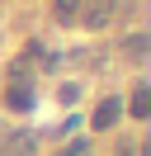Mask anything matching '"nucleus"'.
Returning <instances> with one entry per match:
<instances>
[{
	"label": "nucleus",
	"instance_id": "1a4fd4ad",
	"mask_svg": "<svg viewBox=\"0 0 151 156\" xmlns=\"http://www.w3.org/2000/svg\"><path fill=\"white\" fill-rule=\"evenodd\" d=\"M57 156H90V142H85V137H76V142H66Z\"/></svg>",
	"mask_w": 151,
	"mask_h": 156
},
{
	"label": "nucleus",
	"instance_id": "20e7f679",
	"mask_svg": "<svg viewBox=\"0 0 151 156\" xmlns=\"http://www.w3.org/2000/svg\"><path fill=\"white\" fill-rule=\"evenodd\" d=\"M0 156H38V133L33 128H14L9 137H0Z\"/></svg>",
	"mask_w": 151,
	"mask_h": 156
},
{
	"label": "nucleus",
	"instance_id": "423d86ee",
	"mask_svg": "<svg viewBox=\"0 0 151 156\" xmlns=\"http://www.w3.org/2000/svg\"><path fill=\"white\" fill-rule=\"evenodd\" d=\"M52 19L61 24V29L80 24V0H52Z\"/></svg>",
	"mask_w": 151,
	"mask_h": 156
},
{
	"label": "nucleus",
	"instance_id": "7ed1b4c3",
	"mask_svg": "<svg viewBox=\"0 0 151 156\" xmlns=\"http://www.w3.org/2000/svg\"><path fill=\"white\" fill-rule=\"evenodd\" d=\"M118 118H123V99L118 95H104L99 104H94V114H90V128H94V133H113Z\"/></svg>",
	"mask_w": 151,
	"mask_h": 156
},
{
	"label": "nucleus",
	"instance_id": "0eeeda50",
	"mask_svg": "<svg viewBox=\"0 0 151 156\" xmlns=\"http://www.w3.org/2000/svg\"><path fill=\"white\" fill-rule=\"evenodd\" d=\"M123 52H128L132 62H142L146 57V33H128V38H123Z\"/></svg>",
	"mask_w": 151,
	"mask_h": 156
},
{
	"label": "nucleus",
	"instance_id": "39448f33",
	"mask_svg": "<svg viewBox=\"0 0 151 156\" xmlns=\"http://www.w3.org/2000/svg\"><path fill=\"white\" fill-rule=\"evenodd\" d=\"M128 118H137V123H146V118H151V85H146V80H137V85H132Z\"/></svg>",
	"mask_w": 151,
	"mask_h": 156
},
{
	"label": "nucleus",
	"instance_id": "6e6552de",
	"mask_svg": "<svg viewBox=\"0 0 151 156\" xmlns=\"http://www.w3.org/2000/svg\"><path fill=\"white\" fill-rule=\"evenodd\" d=\"M57 99H61V104L71 109L76 99H80V80H61V85H57Z\"/></svg>",
	"mask_w": 151,
	"mask_h": 156
},
{
	"label": "nucleus",
	"instance_id": "9d476101",
	"mask_svg": "<svg viewBox=\"0 0 151 156\" xmlns=\"http://www.w3.org/2000/svg\"><path fill=\"white\" fill-rule=\"evenodd\" d=\"M113 156H137V142H132V137H118V147H113Z\"/></svg>",
	"mask_w": 151,
	"mask_h": 156
},
{
	"label": "nucleus",
	"instance_id": "f257e3e1",
	"mask_svg": "<svg viewBox=\"0 0 151 156\" xmlns=\"http://www.w3.org/2000/svg\"><path fill=\"white\" fill-rule=\"evenodd\" d=\"M113 14H118V0H80V24L85 29H109L113 24Z\"/></svg>",
	"mask_w": 151,
	"mask_h": 156
},
{
	"label": "nucleus",
	"instance_id": "f03ea898",
	"mask_svg": "<svg viewBox=\"0 0 151 156\" xmlns=\"http://www.w3.org/2000/svg\"><path fill=\"white\" fill-rule=\"evenodd\" d=\"M0 99H5V109H9V114H28V109L38 104V95H33V85H28V76L9 80V85H5V95H0Z\"/></svg>",
	"mask_w": 151,
	"mask_h": 156
}]
</instances>
